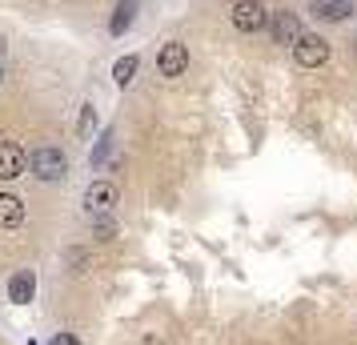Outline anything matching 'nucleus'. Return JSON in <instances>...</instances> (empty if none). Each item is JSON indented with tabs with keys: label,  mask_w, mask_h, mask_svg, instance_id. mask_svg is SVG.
<instances>
[{
	"label": "nucleus",
	"mask_w": 357,
	"mask_h": 345,
	"mask_svg": "<svg viewBox=\"0 0 357 345\" xmlns=\"http://www.w3.org/2000/svg\"><path fill=\"white\" fill-rule=\"evenodd\" d=\"M33 173L40 177V181H65V173H68V157L61 153V148H36L33 157Z\"/></svg>",
	"instance_id": "nucleus-1"
},
{
	"label": "nucleus",
	"mask_w": 357,
	"mask_h": 345,
	"mask_svg": "<svg viewBox=\"0 0 357 345\" xmlns=\"http://www.w3.org/2000/svg\"><path fill=\"white\" fill-rule=\"evenodd\" d=\"M269 13H265V4H261V0H237V4H233V29H237V33H261V29H265V24H269Z\"/></svg>",
	"instance_id": "nucleus-2"
},
{
	"label": "nucleus",
	"mask_w": 357,
	"mask_h": 345,
	"mask_svg": "<svg viewBox=\"0 0 357 345\" xmlns=\"http://www.w3.org/2000/svg\"><path fill=\"white\" fill-rule=\"evenodd\" d=\"M293 61L301 68H321L329 61V40H321V36H301L293 45Z\"/></svg>",
	"instance_id": "nucleus-3"
},
{
	"label": "nucleus",
	"mask_w": 357,
	"mask_h": 345,
	"mask_svg": "<svg viewBox=\"0 0 357 345\" xmlns=\"http://www.w3.org/2000/svg\"><path fill=\"white\" fill-rule=\"evenodd\" d=\"M185 68H189V49H185L181 40H169V45L161 49V56H157V72L173 81V77H181Z\"/></svg>",
	"instance_id": "nucleus-4"
},
{
	"label": "nucleus",
	"mask_w": 357,
	"mask_h": 345,
	"mask_svg": "<svg viewBox=\"0 0 357 345\" xmlns=\"http://www.w3.org/2000/svg\"><path fill=\"white\" fill-rule=\"evenodd\" d=\"M24 164H29V157L17 141H0V181H17L24 173Z\"/></svg>",
	"instance_id": "nucleus-5"
},
{
	"label": "nucleus",
	"mask_w": 357,
	"mask_h": 345,
	"mask_svg": "<svg viewBox=\"0 0 357 345\" xmlns=\"http://www.w3.org/2000/svg\"><path fill=\"white\" fill-rule=\"evenodd\" d=\"M269 29H273V40H277V45H289V49L297 45V40H301V36H305V33H301V20L293 17L289 8H281V13H273V20H269Z\"/></svg>",
	"instance_id": "nucleus-6"
},
{
	"label": "nucleus",
	"mask_w": 357,
	"mask_h": 345,
	"mask_svg": "<svg viewBox=\"0 0 357 345\" xmlns=\"http://www.w3.org/2000/svg\"><path fill=\"white\" fill-rule=\"evenodd\" d=\"M113 205H116V185L113 181H97V185H89V193H84V209L89 213H113Z\"/></svg>",
	"instance_id": "nucleus-7"
},
{
	"label": "nucleus",
	"mask_w": 357,
	"mask_h": 345,
	"mask_svg": "<svg viewBox=\"0 0 357 345\" xmlns=\"http://www.w3.org/2000/svg\"><path fill=\"white\" fill-rule=\"evenodd\" d=\"M309 13L321 20V24H341L345 17H354V0H313Z\"/></svg>",
	"instance_id": "nucleus-8"
},
{
	"label": "nucleus",
	"mask_w": 357,
	"mask_h": 345,
	"mask_svg": "<svg viewBox=\"0 0 357 345\" xmlns=\"http://www.w3.org/2000/svg\"><path fill=\"white\" fill-rule=\"evenodd\" d=\"M20 221H24V205H20V197L0 193V229H17Z\"/></svg>",
	"instance_id": "nucleus-9"
},
{
	"label": "nucleus",
	"mask_w": 357,
	"mask_h": 345,
	"mask_svg": "<svg viewBox=\"0 0 357 345\" xmlns=\"http://www.w3.org/2000/svg\"><path fill=\"white\" fill-rule=\"evenodd\" d=\"M33 289H36V277H33V273H17V277H13V285H8V297H13L17 305H24V301L33 297Z\"/></svg>",
	"instance_id": "nucleus-10"
},
{
	"label": "nucleus",
	"mask_w": 357,
	"mask_h": 345,
	"mask_svg": "<svg viewBox=\"0 0 357 345\" xmlns=\"http://www.w3.org/2000/svg\"><path fill=\"white\" fill-rule=\"evenodd\" d=\"M132 13H137V0H121L116 4V17H113V33H125L132 24Z\"/></svg>",
	"instance_id": "nucleus-11"
},
{
	"label": "nucleus",
	"mask_w": 357,
	"mask_h": 345,
	"mask_svg": "<svg viewBox=\"0 0 357 345\" xmlns=\"http://www.w3.org/2000/svg\"><path fill=\"white\" fill-rule=\"evenodd\" d=\"M132 72H137V56H125V61H116V68H113L116 84H129V81H132Z\"/></svg>",
	"instance_id": "nucleus-12"
},
{
	"label": "nucleus",
	"mask_w": 357,
	"mask_h": 345,
	"mask_svg": "<svg viewBox=\"0 0 357 345\" xmlns=\"http://www.w3.org/2000/svg\"><path fill=\"white\" fill-rule=\"evenodd\" d=\"M49 345H81V342H77V337H73V333H56V337H52Z\"/></svg>",
	"instance_id": "nucleus-13"
},
{
	"label": "nucleus",
	"mask_w": 357,
	"mask_h": 345,
	"mask_svg": "<svg viewBox=\"0 0 357 345\" xmlns=\"http://www.w3.org/2000/svg\"><path fill=\"white\" fill-rule=\"evenodd\" d=\"M89 125H93V105H84V116H81V132H89Z\"/></svg>",
	"instance_id": "nucleus-14"
},
{
	"label": "nucleus",
	"mask_w": 357,
	"mask_h": 345,
	"mask_svg": "<svg viewBox=\"0 0 357 345\" xmlns=\"http://www.w3.org/2000/svg\"><path fill=\"white\" fill-rule=\"evenodd\" d=\"M145 345H161V342H153V337H145Z\"/></svg>",
	"instance_id": "nucleus-15"
},
{
	"label": "nucleus",
	"mask_w": 357,
	"mask_h": 345,
	"mask_svg": "<svg viewBox=\"0 0 357 345\" xmlns=\"http://www.w3.org/2000/svg\"><path fill=\"white\" fill-rule=\"evenodd\" d=\"M0 81H4V68H0Z\"/></svg>",
	"instance_id": "nucleus-16"
}]
</instances>
